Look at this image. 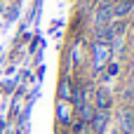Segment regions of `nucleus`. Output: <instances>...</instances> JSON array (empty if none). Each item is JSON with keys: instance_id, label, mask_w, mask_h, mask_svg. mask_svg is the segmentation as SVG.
<instances>
[{"instance_id": "obj_3", "label": "nucleus", "mask_w": 134, "mask_h": 134, "mask_svg": "<svg viewBox=\"0 0 134 134\" xmlns=\"http://www.w3.org/2000/svg\"><path fill=\"white\" fill-rule=\"evenodd\" d=\"M94 97H92V104H94V108L97 111H111L113 108V92H111V87H106V85H94V92H92Z\"/></svg>"}, {"instance_id": "obj_9", "label": "nucleus", "mask_w": 134, "mask_h": 134, "mask_svg": "<svg viewBox=\"0 0 134 134\" xmlns=\"http://www.w3.org/2000/svg\"><path fill=\"white\" fill-rule=\"evenodd\" d=\"M113 2H115V0H97L94 5H97V7H111Z\"/></svg>"}, {"instance_id": "obj_1", "label": "nucleus", "mask_w": 134, "mask_h": 134, "mask_svg": "<svg viewBox=\"0 0 134 134\" xmlns=\"http://www.w3.org/2000/svg\"><path fill=\"white\" fill-rule=\"evenodd\" d=\"M113 59V52H111V45L108 42H101V40H92L90 45V61H92V71L94 75H101L106 64Z\"/></svg>"}, {"instance_id": "obj_8", "label": "nucleus", "mask_w": 134, "mask_h": 134, "mask_svg": "<svg viewBox=\"0 0 134 134\" xmlns=\"http://www.w3.org/2000/svg\"><path fill=\"white\" fill-rule=\"evenodd\" d=\"M118 120H120V132L122 134H130L134 130V115H132L130 108H122L120 115H118Z\"/></svg>"}, {"instance_id": "obj_2", "label": "nucleus", "mask_w": 134, "mask_h": 134, "mask_svg": "<svg viewBox=\"0 0 134 134\" xmlns=\"http://www.w3.org/2000/svg\"><path fill=\"white\" fill-rule=\"evenodd\" d=\"M54 111H57V113H54V118H57L59 134H64V130L68 132V127H71V122H73V118H75L71 101H61V99H57V108H54Z\"/></svg>"}, {"instance_id": "obj_6", "label": "nucleus", "mask_w": 134, "mask_h": 134, "mask_svg": "<svg viewBox=\"0 0 134 134\" xmlns=\"http://www.w3.org/2000/svg\"><path fill=\"white\" fill-rule=\"evenodd\" d=\"M73 78L68 75V73H64L61 78H59V85H57V99H61V101H71V97H73Z\"/></svg>"}, {"instance_id": "obj_5", "label": "nucleus", "mask_w": 134, "mask_h": 134, "mask_svg": "<svg viewBox=\"0 0 134 134\" xmlns=\"http://www.w3.org/2000/svg\"><path fill=\"white\" fill-rule=\"evenodd\" d=\"M111 125V111H94V118L90 122V134H106Z\"/></svg>"}, {"instance_id": "obj_7", "label": "nucleus", "mask_w": 134, "mask_h": 134, "mask_svg": "<svg viewBox=\"0 0 134 134\" xmlns=\"http://www.w3.org/2000/svg\"><path fill=\"white\" fill-rule=\"evenodd\" d=\"M120 71H122V64H120L118 59H111V61L106 64V68H104V73H101V75H104V85L108 87L113 80H118V78H120Z\"/></svg>"}, {"instance_id": "obj_4", "label": "nucleus", "mask_w": 134, "mask_h": 134, "mask_svg": "<svg viewBox=\"0 0 134 134\" xmlns=\"http://www.w3.org/2000/svg\"><path fill=\"white\" fill-rule=\"evenodd\" d=\"M134 14V0H115L111 5V16L113 21H122V19H130Z\"/></svg>"}]
</instances>
